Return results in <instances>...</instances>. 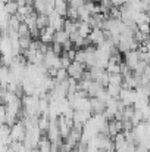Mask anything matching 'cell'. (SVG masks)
<instances>
[{
    "label": "cell",
    "mask_w": 150,
    "mask_h": 152,
    "mask_svg": "<svg viewBox=\"0 0 150 152\" xmlns=\"http://www.w3.org/2000/svg\"><path fill=\"white\" fill-rule=\"evenodd\" d=\"M86 68H87V66H86L84 64H80V62L74 61V62L71 64V66L68 68V74H69V77H71V78H75L77 81H81V80H83L84 72L87 71Z\"/></svg>",
    "instance_id": "1"
},
{
    "label": "cell",
    "mask_w": 150,
    "mask_h": 152,
    "mask_svg": "<svg viewBox=\"0 0 150 152\" xmlns=\"http://www.w3.org/2000/svg\"><path fill=\"white\" fill-rule=\"evenodd\" d=\"M10 137L13 139V142H24L27 137V127L22 121H18L10 132Z\"/></svg>",
    "instance_id": "2"
},
{
    "label": "cell",
    "mask_w": 150,
    "mask_h": 152,
    "mask_svg": "<svg viewBox=\"0 0 150 152\" xmlns=\"http://www.w3.org/2000/svg\"><path fill=\"white\" fill-rule=\"evenodd\" d=\"M137 96H138L137 90H131V89H124L122 87L121 95H119V101L122 102L125 106H134V103L137 101Z\"/></svg>",
    "instance_id": "3"
},
{
    "label": "cell",
    "mask_w": 150,
    "mask_h": 152,
    "mask_svg": "<svg viewBox=\"0 0 150 152\" xmlns=\"http://www.w3.org/2000/svg\"><path fill=\"white\" fill-rule=\"evenodd\" d=\"M88 40H90V43L93 46H101L107 40L104 30H101V28H93L91 33H90V36H88Z\"/></svg>",
    "instance_id": "4"
},
{
    "label": "cell",
    "mask_w": 150,
    "mask_h": 152,
    "mask_svg": "<svg viewBox=\"0 0 150 152\" xmlns=\"http://www.w3.org/2000/svg\"><path fill=\"white\" fill-rule=\"evenodd\" d=\"M49 21H50V25L56 30V31H60V30H63V27H65V16H62V15H59L56 10L53 12V13H50L49 15Z\"/></svg>",
    "instance_id": "5"
},
{
    "label": "cell",
    "mask_w": 150,
    "mask_h": 152,
    "mask_svg": "<svg viewBox=\"0 0 150 152\" xmlns=\"http://www.w3.org/2000/svg\"><path fill=\"white\" fill-rule=\"evenodd\" d=\"M124 62H125V64L134 71L136 66H137L138 62H140L138 50H131V52H128V53H125V55H124Z\"/></svg>",
    "instance_id": "6"
},
{
    "label": "cell",
    "mask_w": 150,
    "mask_h": 152,
    "mask_svg": "<svg viewBox=\"0 0 150 152\" xmlns=\"http://www.w3.org/2000/svg\"><path fill=\"white\" fill-rule=\"evenodd\" d=\"M47 137H49L50 142H59V140H62L57 121H50V127H49V130H47Z\"/></svg>",
    "instance_id": "7"
},
{
    "label": "cell",
    "mask_w": 150,
    "mask_h": 152,
    "mask_svg": "<svg viewBox=\"0 0 150 152\" xmlns=\"http://www.w3.org/2000/svg\"><path fill=\"white\" fill-rule=\"evenodd\" d=\"M90 103H91L93 114H104L106 112V103L99 98H90Z\"/></svg>",
    "instance_id": "8"
},
{
    "label": "cell",
    "mask_w": 150,
    "mask_h": 152,
    "mask_svg": "<svg viewBox=\"0 0 150 152\" xmlns=\"http://www.w3.org/2000/svg\"><path fill=\"white\" fill-rule=\"evenodd\" d=\"M112 139H113V143H115V148H116V149H125L127 145H128L124 132H122V133H118V134H116L115 137H112Z\"/></svg>",
    "instance_id": "9"
},
{
    "label": "cell",
    "mask_w": 150,
    "mask_h": 152,
    "mask_svg": "<svg viewBox=\"0 0 150 152\" xmlns=\"http://www.w3.org/2000/svg\"><path fill=\"white\" fill-rule=\"evenodd\" d=\"M54 9L59 15L62 16H66L68 13V9H69V4H68V0H56L54 3Z\"/></svg>",
    "instance_id": "10"
},
{
    "label": "cell",
    "mask_w": 150,
    "mask_h": 152,
    "mask_svg": "<svg viewBox=\"0 0 150 152\" xmlns=\"http://www.w3.org/2000/svg\"><path fill=\"white\" fill-rule=\"evenodd\" d=\"M66 42H69V34L65 31V30H60V31H56L54 34V40L53 43H57V45H65Z\"/></svg>",
    "instance_id": "11"
},
{
    "label": "cell",
    "mask_w": 150,
    "mask_h": 152,
    "mask_svg": "<svg viewBox=\"0 0 150 152\" xmlns=\"http://www.w3.org/2000/svg\"><path fill=\"white\" fill-rule=\"evenodd\" d=\"M78 27H80V21H71V19H66V21H65V27H63V30L71 36L72 33H77V31H78Z\"/></svg>",
    "instance_id": "12"
},
{
    "label": "cell",
    "mask_w": 150,
    "mask_h": 152,
    "mask_svg": "<svg viewBox=\"0 0 150 152\" xmlns=\"http://www.w3.org/2000/svg\"><path fill=\"white\" fill-rule=\"evenodd\" d=\"M3 9L6 10V13L7 15H10V16H13V15H16L18 13V10H19V6H18V3L16 1H9V3H6V4H3Z\"/></svg>",
    "instance_id": "13"
},
{
    "label": "cell",
    "mask_w": 150,
    "mask_h": 152,
    "mask_svg": "<svg viewBox=\"0 0 150 152\" xmlns=\"http://www.w3.org/2000/svg\"><path fill=\"white\" fill-rule=\"evenodd\" d=\"M121 90H122V86H115V84H109L106 87V92L110 98H115V99H119V95H121Z\"/></svg>",
    "instance_id": "14"
},
{
    "label": "cell",
    "mask_w": 150,
    "mask_h": 152,
    "mask_svg": "<svg viewBox=\"0 0 150 152\" xmlns=\"http://www.w3.org/2000/svg\"><path fill=\"white\" fill-rule=\"evenodd\" d=\"M38 152H51V142L49 140L47 136H43L40 143H38Z\"/></svg>",
    "instance_id": "15"
},
{
    "label": "cell",
    "mask_w": 150,
    "mask_h": 152,
    "mask_svg": "<svg viewBox=\"0 0 150 152\" xmlns=\"http://www.w3.org/2000/svg\"><path fill=\"white\" fill-rule=\"evenodd\" d=\"M91 27H90V24L88 22H83V21H80V27H78V33H80V36H83V37H88L90 36V33H91Z\"/></svg>",
    "instance_id": "16"
},
{
    "label": "cell",
    "mask_w": 150,
    "mask_h": 152,
    "mask_svg": "<svg viewBox=\"0 0 150 152\" xmlns=\"http://www.w3.org/2000/svg\"><path fill=\"white\" fill-rule=\"evenodd\" d=\"M49 127H50L49 117H46V115H41V117L38 118V129H40V132L44 134V133H47Z\"/></svg>",
    "instance_id": "17"
},
{
    "label": "cell",
    "mask_w": 150,
    "mask_h": 152,
    "mask_svg": "<svg viewBox=\"0 0 150 152\" xmlns=\"http://www.w3.org/2000/svg\"><path fill=\"white\" fill-rule=\"evenodd\" d=\"M33 6H34V9L38 15H43V13L47 15V4H46L44 0H36Z\"/></svg>",
    "instance_id": "18"
},
{
    "label": "cell",
    "mask_w": 150,
    "mask_h": 152,
    "mask_svg": "<svg viewBox=\"0 0 150 152\" xmlns=\"http://www.w3.org/2000/svg\"><path fill=\"white\" fill-rule=\"evenodd\" d=\"M50 25V21H49V15H38L37 16V27L40 28V30H44L46 27H49Z\"/></svg>",
    "instance_id": "19"
},
{
    "label": "cell",
    "mask_w": 150,
    "mask_h": 152,
    "mask_svg": "<svg viewBox=\"0 0 150 152\" xmlns=\"http://www.w3.org/2000/svg\"><path fill=\"white\" fill-rule=\"evenodd\" d=\"M78 15H80V21H83V22H88L90 18H91V13H90V10L86 6H81L78 9Z\"/></svg>",
    "instance_id": "20"
},
{
    "label": "cell",
    "mask_w": 150,
    "mask_h": 152,
    "mask_svg": "<svg viewBox=\"0 0 150 152\" xmlns=\"http://www.w3.org/2000/svg\"><path fill=\"white\" fill-rule=\"evenodd\" d=\"M144 121V114H143V111L141 109H136L134 111V115H133V118H131V123L134 124V127L136 126H138L140 123H143Z\"/></svg>",
    "instance_id": "21"
},
{
    "label": "cell",
    "mask_w": 150,
    "mask_h": 152,
    "mask_svg": "<svg viewBox=\"0 0 150 152\" xmlns=\"http://www.w3.org/2000/svg\"><path fill=\"white\" fill-rule=\"evenodd\" d=\"M106 71H107L109 74H121V64L113 62V61H109Z\"/></svg>",
    "instance_id": "22"
},
{
    "label": "cell",
    "mask_w": 150,
    "mask_h": 152,
    "mask_svg": "<svg viewBox=\"0 0 150 152\" xmlns=\"http://www.w3.org/2000/svg\"><path fill=\"white\" fill-rule=\"evenodd\" d=\"M18 36H19V39L21 37H31V31H30V28L25 22H22L21 27L18 28Z\"/></svg>",
    "instance_id": "23"
},
{
    "label": "cell",
    "mask_w": 150,
    "mask_h": 152,
    "mask_svg": "<svg viewBox=\"0 0 150 152\" xmlns=\"http://www.w3.org/2000/svg\"><path fill=\"white\" fill-rule=\"evenodd\" d=\"M66 19H71V21H80L78 9H77V7H71V6H69L68 13H66Z\"/></svg>",
    "instance_id": "24"
},
{
    "label": "cell",
    "mask_w": 150,
    "mask_h": 152,
    "mask_svg": "<svg viewBox=\"0 0 150 152\" xmlns=\"http://www.w3.org/2000/svg\"><path fill=\"white\" fill-rule=\"evenodd\" d=\"M21 21L18 19V16L16 15H13V16H10V19H9V30H13V31H18V28L21 27Z\"/></svg>",
    "instance_id": "25"
},
{
    "label": "cell",
    "mask_w": 150,
    "mask_h": 152,
    "mask_svg": "<svg viewBox=\"0 0 150 152\" xmlns=\"http://www.w3.org/2000/svg\"><path fill=\"white\" fill-rule=\"evenodd\" d=\"M115 86H122L124 84V75L122 74H110V83Z\"/></svg>",
    "instance_id": "26"
},
{
    "label": "cell",
    "mask_w": 150,
    "mask_h": 152,
    "mask_svg": "<svg viewBox=\"0 0 150 152\" xmlns=\"http://www.w3.org/2000/svg\"><path fill=\"white\" fill-rule=\"evenodd\" d=\"M109 18H112V19H121V18H122L121 7H116V6H113V7L109 10Z\"/></svg>",
    "instance_id": "27"
},
{
    "label": "cell",
    "mask_w": 150,
    "mask_h": 152,
    "mask_svg": "<svg viewBox=\"0 0 150 152\" xmlns=\"http://www.w3.org/2000/svg\"><path fill=\"white\" fill-rule=\"evenodd\" d=\"M86 3H87V0H68V4L71 7H77V9H80L81 6H86Z\"/></svg>",
    "instance_id": "28"
},
{
    "label": "cell",
    "mask_w": 150,
    "mask_h": 152,
    "mask_svg": "<svg viewBox=\"0 0 150 152\" xmlns=\"http://www.w3.org/2000/svg\"><path fill=\"white\" fill-rule=\"evenodd\" d=\"M138 30H140L141 33L150 36V24H140V25H138Z\"/></svg>",
    "instance_id": "29"
},
{
    "label": "cell",
    "mask_w": 150,
    "mask_h": 152,
    "mask_svg": "<svg viewBox=\"0 0 150 152\" xmlns=\"http://www.w3.org/2000/svg\"><path fill=\"white\" fill-rule=\"evenodd\" d=\"M110 1H112V4H113V6H116V7H122L128 0H110Z\"/></svg>",
    "instance_id": "30"
},
{
    "label": "cell",
    "mask_w": 150,
    "mask_h": 152,
    "mask_svg": "<svg viewBox=\"0 0 150 152\" xmlns=\"http://www.w3.org/2000/svg\"><path fill=\"white\" fill-rule=\"evenodd\" d=\"M80 37H81V36H80V33L77 31V33H72V34L69 36V40H71V42H72V43L75 45V42H77V40H78Z\"/></svg>",
    "instance_id": "31"
},
{
    "label": "cell",
    "mask_w": 150,
    "mask_h": 152,
    "mask_svg": "<svg viewBox=\"0 0 150 152\" xmlns=\"http://www.w3.org/2000/svg\"><path fill=\"white\" fill-rule=\"evenodd\" d=\"M13 1H16L19 7H21V6H25V4H27V1H25V0H13Z\"/></svg>",
    "instance_id": "32"
},
{
    "label": "cell",
    "mask_w": 150,
    "mask_h": 152,
    "mask_svg": "<svg viewBox=\"0 0 150 152\" xmlns=\"http://www.w3.org/2000/svg\"><path fill=\"white\" fill-rule=\"evenodd\" d=\"M144 45H146V48H147V50H149V53H150V40L147 43H144Z\"/></svg>",
    "instance_id": "33"
},
{
    "label": "cell",
    "mask_w": 150,
    "mask_h": 152,
    "mask_svg": "<svg viewBox=\"0 0 150 152\" xmlns=\"http://www.w3.org/2000/svg\"><path fill=\"white\" fill-rule=\"evenodd\" d=\"M25 1H27V4H34L36 0H25Z\"/></svg>",
    "instance_id": "34"
},
{
    "label": "cell",
    "mask_w": 150,
    "mask_h": 152,
    "mask_svg": "<svg viewBox=\"0 0 150 152\" xmlns=\"http://www.w3.org/2000/svg\"><path fill=\"white\" fill-rule=\"evenodd\" d=\"M3 1V4H6V3H9V1H12V0H1Z\"/></svg>",
    "instance_id": "35"
},
{
    "label": "cell",
    "mask_w": 150,
    "mask_h": 152,
    "mask_svg": "<svg viewBox=\"0 0 150 152\" xmlns=\"http://www.w3.org/2000/svg\"><path fill=\"white\" fill-rule=\"evenodd\" d=\"M115 152H127V151H125V149H116Z\"/></svg>",
    "instance_id": "36"
}]
</instances>
